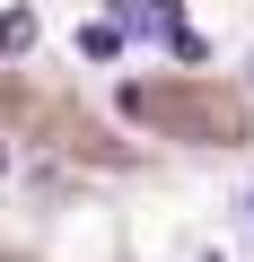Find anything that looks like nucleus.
<instances>
[{"label":"nucleus","mask_w":254,"mask_h":262,"mask_svg":"<svg viewBox=\"0 0 254 262\" xmlns=\"http://www.w3.org/2000/svg\"><path fill=\"white\" fill-rule=\"evenodd\" d=\"M114 35H158V44L175 53V35H184V27L158 9V0H114Z\"/></svg>","instance_id":"f257e3e1"},{"label":"nucleus","mask_w":254,"mask_h":262,"mask_svg":"<svg viewBox=\"0 0 254 262\" xmlns=\"http://www.w3.org/2000/svg\"><path fill=\"white\" fill-rule=\"evenodd\" d=\"M79 53H88V61H123V35H114V18H88V27H79Z\"/></svg>","instance_id":"7ed1b4c3"},{"label":"nucleus","mask_w":254,"mask_h":262,"mask_svg":"<svg viewBox=\"0 0 254 262\" xmlns=\"http://www.w3.org/2000/svg\"><path fill=\"white\" fill-rule=\"evenodd\" d=\"M245 219H254V192H245Z\"/></svg>","instance_id":"20e7f679"},{"label":"nucleus","mask_w":254,"mask_h":262,"mask_svg":"<svg viewBox=\"0 0 254 262\" xmlns=\"http://www.w3.org/2000/svg\"><path fill=\"white\" fill-rule=\"evenodd\" d=\"M44 44V18L27 9V0H18V9H0V61H18V53H35Z\"/></svg>","instance_id":"f03ea898"}]
</instances>
